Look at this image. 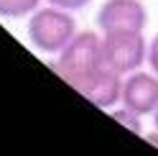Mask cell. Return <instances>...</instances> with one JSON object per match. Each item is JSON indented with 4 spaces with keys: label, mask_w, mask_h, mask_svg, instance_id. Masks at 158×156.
<instances>
[{
    "label": "cell",
    "mask_w": 158,
    "mask_h": 156,
    "mask_svg": "<svg viewBox=\"0 0 158 156\" xmlns=\"http://www.w3.org/2000/svg\"><path fill=\"white\" fill-rule=\"evenodd\" d=\"M44 3L56 5V8H61V11H69V13H79V11H84V8H89L92 0H44Z\"/></svg>",
    "instance_id": "ba28073f"
},
{
    "label": "cell",
    "mask_w": 158,
    "mask_h": 156,
    "mask_svg": "<svg viewBox=\"0 0 158 156\" xmlns=\"http://www.w3.org/2000/svg\"><path fill=\"white\" fill-rule=\"evenodd\" d=\"M148 67H151V72L158 74V33L148 41Z\"/></svg>",
    "instance_id": "9c48e42d"
},
{
    "label": "cell",
    "mask_w": 158,
    "mask_h": 156,
    "mask_svg": "<svg viewBox=\"0 0 158 156\" xmlns=\"http://www.w3.org/2000/svg\"><path fill=\"white\" fill-rule=\"evenodd\" d=\"M44 0H0V18L15 21V18H28L33 11L41 8Z\"/></svg>",
    "instance_id": "52a82bcc"
},
{
    "label": "cell",
    "mask_w": 158,
    "mask_h": 156,
    "mask_svg": "<svg viewBox=\"0 0 158 156\" xmlns=\"http://www.w3.org/2000/svg\"><path fill=\"white\" fill-rule=\"evenodd\" d=\"M148 11L143 0H105L97 11V31H143Z\"/></svg>",
    "instance_id": "277c9868"
},
{
    "label": "cell",
    "mask_w": 158,
    "mask_h": 156,
    "mask_svg": "<svg viewBox=\"0 0 158 156\" xmlns=\"http://www.w3.org/2000/svg\"><path fill=\"white\" fill-rule=\"evenodd\" d=\"M145 141L151 143V146H156V149H158V128H153L151 133H145Z\"/></svg>",
    "instance_id": "30bf717a"
},
{
    "label": "cell",
    "mask_w": 158,
    "mask_h": 156,
    "mask_svg": "<svg viewBox=\"0 0 158 156\" xmlns=\"http://www.w3.org/2000/svg\"><path fill=\"white\" fill-rule=\"evenodd\" d=\"M123 74L112 72L110 67H100L92 77H87V80L77 87V92L87 97L92 105L102 110H110L115 105L123 102Z\"/></svg>",
    "instance_id": "8992f818"
},
{
    "label": "cell",
    "mask_w": 158,
    "mask_h": 156,
    "mask_svg": "<svg viewBox=\"0 0 158 156\" xmlns=\"http://www.w3.org/2000/svg\"><path fill=\"white\" fill-rule=\"evenodd\" d=\"M123 108L135 115H153L158 108V74L135 69L123 80Z\"/></svg>",
    "instance_id": "5b68a950"
},
{
    "label": "cell",
    "mask_w": 158,
    "mask_h": 156,
    "mask_svg": "<svg viewBox=\"0 0 158 156\" xmlns=\"http://www.w3.org/2000/svg\"><path fill=\"white\" fill-rule=\"evenodd\" d=\"M102 64L123 77L148 64V41L143 31L102 33Z\"/></svg>",
    "instance_id": "3957f363"
},
{
    "label": "cell",
    "mask_w": 158,
    "mask_h": 156,
    "mask_svg": "<svg viewBox=\"0 0 158 156\" xmlns=\"http://www.w3.org/2000/svg\"><path fill=\"white\" fill-rule=\"evenodd\" d=\"M77 31L79 26L74 13L48 3L28 15V26H26V36L31 46L41 54H54V56L77 36Z\"/></svg>",
    "instance_id": "7a4b0ae2"
},
{
    "label": "cell",
    "mask_w": 158,
    "mask_h": 156,
    "mask_svg": "<svg viewBox=\"0 0 158 156\" xmlns=\"http://www.w3.org/2000/svg\"><path fill=\"white\" fill-rule=\"evenodd\" d=\"M51 67L69 87L77 90L87 77H92L100 67H105L102 64V33L77 31V36L56 54Z\"/></svg>",
    "instance_id": "6da1fadb"
},
{
    "label": "cell",
    "mask_w": 158,
    "mask_h": 156,
    "mask_svg": "<svg viewBox=\"0 0 158 156\" xmlns=\"http://www.w3.org/2000/svg\"><path fill=\"white\" fill-rule=\"evenodd\" d=\"M153 125L158 128V108H156V113H153Z\"/></svg>",
    "instance_id": "8fae6325"
}]
</instances>
